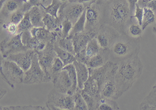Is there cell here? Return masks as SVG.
Returning a JSON list of instances; mask_svg holds the SVG:
<instances>
[{"instance_id": "b9f144b4", "label": "cell", "mask_w": 156, "mask_h": 110, "mask_svg": "<svg viewBox=\"0 0 156 110\" xmlns=\"http://www.w3.org/2000/svg\"><path fill=\"white\" fill-rule=\"evenodd\" d=\"M45 107L47 108L48 110H67L59 108H56L51 104H48V103H46Z\"/></svg>"}, {"instance_id": "cb8c5ba5", "label": "cell", "mask_w": 156, "mask_h": 110, "mask_svg": "<svg viewBox=\"0 0 156 110\" xmlns=\"http://www.w3.org/2000/svg\"><path fill=\"white\" fill-rule=\"evenodd\" d=\"M29 31L31 36L45 43L49 37V31L47 30L44 26L40 27H33Z\"/></svg>"}, {"instance_id": "ffe728a7", "label": "cell", "mask_w": 156, "mask_h": 110, "mask_svg": "<svg viewBox=\"0 0 156 110\" xmlns=\"http://www.w3.org/2000/svg\"><path fill=\"white\" fill-rule=\"evenodd\" d=\"M30 20L33 27H44L43 14L39 6L32 7L28 11Z\"/></svg>"}, {"instance_id": "603a6c76", "label": "cell", "mask_w": 156, "mask_h": 110, "mask_svg": "<svg viewBox=\"0 0 156 110\" xmlns=\"http://www.w3.org/2000/svg\"><path fill=\"white\" fill-rule=\"evenodd\" d=\"M119 105L115 100L100 98L97 102L96 110H119Z\"/></svg>"}, {"instance_id": "d590c367", "label": "cell", "mask_w": 156, "mask_h": 110, "mask_svg": "<svg viewBox=\"0 0 156 110\" xmlns=\"http://www.w3.org/2000/svg\"><path fill=\"white\" fill-rule=\"evenodd\" d=\"M62 26L63 38H66L69 36L73 27V24L69 20L66 19L62 22Z\"/></svg>"}, {"instance_id": "ee69618b", "label": "cell", "mask_w": 156, "mask_h": 110, "mask_svg": "<svg viewBox=\"0 0 156 110\" xmlns=\"http://www.w3.org/2000/svg\"><path fill=\"white\" fill-rule=\"evenodd\" d=\"M4 20L3 19H1L0 18V34H1V32H2V29H3V26L5 22Z\"/></svg>"}, {"instance_id": "8fae6325", "label": "cell", "mask_w": 156, "mask_h": 110, "mask_svg": "<svg viewBox=\"0 0 156 110\" xmlns=\"http://www.w3.org/2000/svg\"><path fill=\"white\" fill-rule=\"evenodd\" d=\"M35 53L34 50H27L9 55L5 59L13 61L25 72L31 67L33 57Z\"/></svg>"}, {"instance_id": "4316f807", "label": "cell", "mask_w": 156, "mask_h": 110, "mask_svg": "<svg viewBox=\"0 0 156 110\" xmlns=\"http://www.w3.org/2000/svg\"><path fill=\"white\" fill-rule=\"evenodd\" d=\"M40 6L43 7L46 13L57 19L58 18V12L61 6V2L59 0H53L52 2L47 6H45L43 4L41 5Z\"/></svg>"}, {"instance_id": "681fc988", "label": "cell", "mask_w": 156, "mask_h": 110, "mask_svg": "<svg viewBox=\"0 0 156 110\" xmlns=\"http://www.w3.org/2000/svg\"><path fill=\"white\" fill-rule=\"evenodd\" d=\"M52 1H53V0H46V3H48L49 5L51 2H52Z\"/></svg>"}, {"instance_id": "30bf717a", "label": "cell", "mask_w": 156, "mask_h": 110, "mask_svg": "<svg viewBox=\"0 0 156 110\" xmlns=\"http://www.w3.org/2000/svg\"><path fill=\"white\" fill-rule=\"evenodd\" d=\"M117 67L111 71L103 81L100 87V98H105L116 100L117 90L115 76Z\"/></svg>"}, {"instance_id": "8d00e7d4", "label": "cell", "mask_w": 156, "mask_h": 110, "mask_svg": "<svg viewBox=\"0 0 156 110\" xmlns=\"http://www.w3.org/2000/svg\"><path fill=\"white\" fill-rule=\"evenodd\" d=\"M3 27L10 36H14L18 34V25L12 22L5 23Z\"/></svg>"}, {"instance_id": "db71d44e", "label": "cell", "mask_w": 156, "mask_h": 110, "mask_svg": "<svg viewBox=\"0 0 156 110\" xmlns=\"http://www.w3.org/2000/svg\"><path fill=\"white\" fill-rule=\"evenodd\" d=\"M152 88L155 89H156V83L154 85V86H153V88Z\"/></svg>"}, {"instance_id": "44dd1931", "label": "cell", "mask_w": 156, "mask_h": 110, "mask_svg": "<svg viewBox=\"0 0 156 110\" xmlns=\"http://www.w3.org/2000/svg\"><path fill=\"white\" fill-rule=\"evenodd\" d=\"M54 50L57 57L62 60L65 66L69 64H73L76 59L75 55L60 48L57 43L54 45Z\"/></svg>"}, {"instance_id": "f5cc1de1", "label": "cell", "mask_w": 156, "mask_h": 110, "mask_svg": "<svg viewBox=\"0 0 156 110\" xmlns=\"http://www.w3.org/2000/svg\"><path fill=\"white\" fill-rule=\"evenodd\" d=\"M41 2L42 3H46V0H40Z\"/></svg>"}, {"instance_id": "680465c9", "label": "cell", "mask_w": 156, "mask_h": 110, "mask_svg": "<svg viewBox=\"0 0 156 110\" xmlns=\"http://www.w3.org/2000/svg\"><path fill=\"white\" fill-rule=\"evenodd\" d=\"M2 107L0 105V110H2Z\"/></svg>"}, {"instance_id": "7dc6e473", "label": "cell", "mask_w": 156, "mask_h": 110, "mask_svg": "<svg viewBox=\"0 0 156 110\" xmlns=\"http://www.w3.org/2000/svg\"><path fill=\"white\" fill-rule=\"evenodd\" d=\"M2 110H13V107H4Z\"/></svg>"}, {"instance_id": "83f0119b", "label": "cell", "mask_w": 156, "mask_h": 110, "mask_svg": "<svg viewBox=\"0 0 156 110\" xmlns=\"http://www.w3.org/2000/svg\"><path fill=\"white\" fill-rule=\"evenodd\" d=\"M57 44L60 48L75 56V48L72 37L68 36L66 38H62L59 40Z\"/></svg>"}, {"instance_id": "7402d4cb", "label": "cell", "mask_w": 156, "mask_h": 110, "mask_svg": "<svg viewBox=\"0 0 156 110\" xmlns=\"http://www.w3.org/2000/svg\"><path fill=\"white\" fill-rule=\"evenodd\" d=\"M101 48L99 46L96 37H93L90 40L85 48V63L88 59L98 54L101 51Z\"/></svg>"}, {"instance_id": "6f0895ef", "label": "cell", "mask_w": 156, "mask_h": 110, "mask_svg": "<svg viewBox=\"0 0 156 110\" xmlns=\"http://www.w3.org/2000/svg\"><path fill=\"white\" fill-rule=\"evenodd\" d=\"M24 1L25 2H29V0H24Z\"/></svg>"}, {"instance_id": "60d3db41", "label": "cell", "mask_w": 156, "mask_h": 110, "mask_svg": "<svg viewBox=\"0 0 156 110\" xmlns=\"http://www.w3.org/2000/svg\"><path fill=\"white\" fill-rule=\"evenodd\" d=\"M24 110H42V107L41 106H23Z\"/></svg>"}, {"instance_id": "9f6ffc18", "label": "cell", "mask_w": 156, "mask_h": 110, "mask_svg": "<svg viewBox=\"0 0 156 110\" xmlns=\"http://www.w3.org/2000/svg\"><path fill=\"white\" fill-rule=\"evenodd\" d=\"M103 1H105V0H98V2H103Z\"/></svg>"}, {"instance_id": "bcb514c9", "label": "cell", "mask_w": 156, "mask_h": 110, "mask_svg": "<svg viewBox=\"0 0 156 110\" xmlns=\"http://www.w3.org/2000/svg\"><path fill=\"white\" fill-rule=\"evenodd\" d=\"M92 0H78V2L79 3L83 4L85 3H88L91 1Z\"/></svg>"}, {"instance_id": "e0dca14e", "label": "cell", "mask_w": 156, "mask_h": 110, "mask_svg": "<svg viewBox=\"0 0 156 110\" xmlns=\"http://www.w3.org/2000/svg\"><path fill=\"white\" fill-rule=\"evenodd\" d=\"M85 8L83 4L74 3L69 5L65 9L66 19L69 20L74 24L81 16Z\"/></svg>"}, {"instance_id": "7a4b0ae2", "label": "cell", "mask_w": 156, "mask_h": 110, "mask_svg": "<svg viewBox=\"0 0 156 110\" xmlns=\"http://www.w3.org/2000/svg\"><path fill=\"white\" fill-rule=\"evenodd\" d=\"M103 15L107 23L120 34H126L127 27L133 22L127 0H109Z\"/></svg>"}, {"instance_id": "d6986e66", "label": "cell", "mask_w": 156, "mask_h": 110, "mask_svg": "<svg viewBox=\"0 0 156 110\" xmlns=\"http://www.w3.org/2000/svg\"><path fill=\"white\" fill-rule=\"evenodd\" d=\"M24 2V0H7L1 11V15L5 18H8L12 13L21 10Z\"/></svg>"}, {"instance_id": "3957f363", "label": "cell", "mask_w": 156, "mask_h": 110, "mask_svg": "<svg viewBox=\"0 0 156 110\" xmlns=\"http://www.w3.org/2000/svg\"><path fill=\"white\" fill-rule=\"evenodd\" d=\"M141 38H133L126 34H120L109 48V59L119 64L139 54Z\"/></svg>"}, {"instance_id": "7c38bea8", "label": "cell", "mask_w": 156, "mask_h": 110, "mask_svg": "<svg viewBox=\"0 0 156 110\" xmlns=\"http://www.w3.org/2000/svg\"><path fill=\"white\" fill-rule=\"evenodd\" d=\"M22 40L24 45L28 50H32L37 52H41L45 49L46 43L40 41L37 38H34L31 36L30 31L23 32L22 36Z\"/></svg>"}, {"instance_id": "f6af8a7d", "label": "cell", "mask_w": 156, "mask_h": 110, "mask_svg": "<svg viewBox=\"0 0 156 110\" xmlns=\"http://www.w3.org/2000/svg\"><path fill=\"white\" fill-rule=\"evenodd\" d=\"M7 0H0V12L2 10L3 7L5 3Z\"/></svg>"}, {"instance_id": "836d02e7", "label": "cell", "mask_w": 156, "mask_h": 110, "mask_svg": "<svg viewBox=\"0 0 156 110\" xmlns=\"http://www.w3.org/2000/svg\"><path fill=\"white\" fill-rule=\"evenodd\" d=\"M25 12L22 10H19L10 15L8 17V22H12L18 25L24 16Z\"/></svg>"}, {"instance_id": "9c48e42d", "label": "cell", "mask_w": 156, "mask_h": 110, "mask_svg": "<svg viewBox=\"0 0 156 110\" xmlns=\"http://www.w3.org/2000/svg\"><path fill=\"white\" fill-rule=\"evenodd\" d=\"M2 66L4 74L10 82L14 85L23 83L25 72L16 63L4 59Z\"/></svg>"}, {"instance_id": "4fadbf2b", "label": "cell", "mask_w": 156, "mask_h": 110, "mask_svg": "<svg viewBox=\"0 0 156 110\" xmlns=\"http://www.w3.org/2000/svg\"><path fill=\"white\" fill-rule=\"evenodd\" d=\"M100 12L97 5L92 4L85 8V29L90 30L95 27L100 20Z\"/></svg>"}, {"instance_id": "d6a6232c", "label": "cell", "mask_w": 156, "mask_h": 110, "mask_svg": "<svg viewBox=\"0 0 156 110\" xmlns=\"http://www.w3.org/2000/svg\"><path fill=\"white\" fill-rule=\"evenodd\" d=\"M44 26L48 31L56 29L57 27V18L46 14L43 17Z\"/></svg>"}, {"instance_id": "7bdbcfd3", "label": "cell", "mask_w": 156, "mask_h": 110, "mask_svg": "<svg viewBox=\"0 0 156 110\" xmlns=\"http://www.w3.org/2000/svg\"><path fill=\"white\" fill-rule=\"evenodd\" d=\"M6 93H7V91L0 87V100L5 95H6Z\"/></svg>"}, {"instance_id": "ba28073f", "label": "cell", "mask_w": 156, "mask_h": 110, "mask_svg": "<svg viewBox=\"0 0 156 110\" xmlns=\"http://www.w3.org/2000/svg\"><path fill=\"white\" fill-rule=\"evenodd\" d=\"M42 82H45V74L39 64L37 55L35 53L31 67L25 72L23 83L29 85Z\"/></svg>"}, {"instance_id": "c3c4849f", "label": "cell", "mask_w": 156, "mask_h": 110, "mask_svg": "<svg viewBox=\"0 0 156 110\" xmlns=\"http://www.w3.org/2000/svg\"><path fill=\"white\" fill-rule=\"evenodd\" d=\"M153 32H154V33L156 35V27L155 26L153 27Z\"/></svg>"}, {"instance_id": "f546056e", "label": "cell", "mask_w": 156, "mask_h": 110, "mask_svg": "<svg viewBox=\"0 0 156 110\" xmlns=\"http://www.w3.org/2000/svg\"><path fill=\"white\" fill-rule=\"evenodd\" d=\"M81 91L78 90L73 95L75 102L74 110H89L87 103L81 94Z\"/></svg>"}, {"instance_id": "9a60e30c", "label": "cell", "mask_w": 156, "mask_h": 110, "mask_svg": "<svg viewBox=\"0 0 156 110\" xmlns=\"http://www.w3.org/2000/svg\"><path fill=\"white\" fill-rule=\"evenodd\" d=\"M120 35L118 32L113 28L109 34L102 31L99 33L95 37L101 49H109L114 41Z\"/></svg>"}, {"instance_id": "e575fe53", "label": "cell", "mask_w": 156, "mask_h": 110, "mask_svg": "<svg viewBox=\"0 0 156 110\" xmlns=\"http://www.w3.org/2000/svg\"><path fill=\"white\" fill-rule=\"evenodd\" d=\"M142 102L148 104L149 106L156 108V89L152 88Z\"/></svg>"}, {"instance_id": "5bb4252c", "label": "cell", "mask_w": 156, "mask_h": 110, "mask_svg": "<svg viewBox=\"0 0 156 110\" xmlns=\"http://www.w3.org/2000/svg\"><path fill=\"white\" fill-rule=\"evenodd\" d=\"M73 64L76 69L78 88L80 90H82L89 77V68L86 64L76 59Z\"/></svg>"}, {"instance_id": "ac0fdd59", "label": "cell", "mask_w": 156, "mask_h": 110, "mask_svg": "<svg viewBox=\"0 0 156 110\" xmlns=\"http://www.w3.org/2000/svg\"><path fill=\"white\" fill-rule=\"evenodd\" d=\"M81 91L96 100L98 101L100 99V86L98 82L96 80L90 76Z\"/></svg>"}, {"instance_id": "2e32d148", "label": "cell", "mask_w": 156, "mask_h": 110, "mask_svg": "<svg viewBox=\"0 0 156 110\" xmlns=\"http://www.w3.org/2000/svg\"><path fill=\"white\" fill-rule=\"evenodd\" d=\"M109 49H101L100 53L86 61L88 68L94 69L103 66L109 61Z\"/></svg>"}, {"instance_id": "91938a15", "label": "cell", "mask_w": 156, "mask_h": 110, "mask_svg": "<svg viewBox=\"0 0 156 110\" xmlns=\"http://www.w3.org/2000/svg\"><path fill=\"white\" fill-rule=\"evenodd\" d=\"M155 27H156V22H155Z\"/></svg>"}, {"instance_id": "4dcf8cb0", "label": "cell", "mask_w": 156, "mask_h": 110, "mask_svg": "<svg viewBox=\"0 0 156 110\" xmlns=\"http://www.w3.org/2000/svg\"><path fill=\"white\" fill-rule=\"evenodd\" d=\"M64 67L65 65L62 60L58 57H56L54 59L51 68V81H53L57 77Z\"/></svg>"}, {"instance_id": "484cf974", "label": "cell", "mask_w": 156, "mask_h": 110, "mask_svg": "<svg viewBox=\"0 0 156 110\" xmlns=\"http://www.w3.org/2000/svg\"><path fill=\"white\" fill-rule=\"evenodd\" d=\"M85 22H86V18H85V9L81 16L74 24V25L73 26L72 30L69 34V36L72 37L73 36L77 34L83 32L85 30Z\"/></svg>"}, {"instance_id": "8992f818", "label": "cell", "mask_w": 156, "mask_h": 110, "mask_svg": "<svg viewBox=\"0 0 156 110\" xmlns=\"http://www.w3.org/2000/svg\"><path fill=\"white\" fill-rule=\"evenodd\" d=\"M46 102L63 109L74 110L75 107L73 96L61 93L54 88L48 93Z\"/></svg>"}, {"instance_id": "277c9868", "label": "cell", "mask_w": 156, "mask_h": 110, "mask_svg": "<svg viewBox=\"0 0 156 110\" xmlns=\"http://www.w3.org/2000/svg\"><path fill=\"white\" fill-rule=\"evenodd\" d=\"M54 88L61 93L73 96L79 90L76 69L73 64L65 66L52 81Z\"/></svg>"}, {"instance_id": "ab89813d", "label": "cell", "mask_w": 156, "mask_h": 110, "mask_svg": "<svg viewBox=\"0 0 156 110\" xmlns=\"http://www.w3.org/2000/svg\"><path fill=\"white\" fill-rule=\"evenodd\" d=\"M139 0H127L129 7H130V11L132 16L133 15L134 13L136 5L139 2Z\"/></svg>"}, {"instance_id": "f1b7e54d", "label": "cell", "mask_w": 156, "mask_h": 110, "mask_svg": "<svg viewBox=\"0 0 156 110\" xmlns=\"http://www.w3.org/2000/svg\"><path fill=\"white\" fill-rule=\"evenodd\" d=\"M143 32L141 26L133 22L126 29V35L133 38H141Z\"/></svg>"}, {"instance_id": "11a10c76", "label": "cell", "mask_w": 156, "mask_h": 110, "mask_svg": "<svg viewBox=\"0 0 156 110\" xmlns=\"http://www.w3.org/2000/svg\"><path fill=\"white\" fill-rule=\"evenodd\" d=\"M59 1L62 2H66L67 1H68V0H59Z\"/></svg>"}, {"instance_id": "6da1fadb", "label": "cell", "mask_w": 156, "mask_h": 110, "mask_svg": "<svg viewBox=\"0 0 156 110\" xmlns=\"http://www.w3.org/2000/svg\"><path fill=\"white\" fill-rule=\"evenodd\" d=\"M144 66L138 55L118 64L115 76L116 86V99L132 88L141 77Z\"/></svg>"}, {"instance_id": "816d5d0a", "label": "cell", "mask_w": 156, "mask_h": 110, "mask_svg": "<svg viewBox=\"0 0 156 110\" xmlns=\"http://www.w3.org/2000/svg\"><path fill=\"white\" fill-rule=\"evenodd\" d=\"M42 110H48L46 107H42Z\"/></svg>"}, {"instance_id": "52a82bcc", "label": "cell", "mask_w": 156, "mask_h": 110, "mask_svg": "<svg viewBox=\"0 0 156 110\" xmlns=\"http://www.w3.org/2000/svg\"><path fill=\"white\" fill-rule=\"evenodd\" d=\"M38 57L39 64L44 71L45 82L51 81V72L54 59L57 57L54 50V45L49 44L45 49L41 52L36 53Z\"/></svg>"}, {"instance_id": "f907efd6", "label": "cell", "mask_w": 156, "mask_h": 110, "mask_svg": "<svg viewBox=\"0 0 156 110\" xmlns=\"http://www.w3.org/2000/svg\"><path fill=\"white\" fill-rule=\"evenodd\" d=\"M68 1H69L70 3L75 2H76V1L78 2V0H68Z\"/></svg>"}, {"instance_id": "74e56055", "label": "cell", "mask_w": 156, "mask_h": 110, "mask_svg": "<svg viewBox=\"0 0 156 110\" xmlns=\"http://www.w3.org/2000/svg\"><path fill=\"white\" fill-rule=\"evenodd\" d=\"M143 15H144V8L140 7L137 3L136 5L135 9L133 15L132 16V19L136 18L137 20V23L140 26H142L143 21Z\"/></svg>"}, {"instance_id": "f35d334b", "label": "cell", "mask_w": 156, "mask_h": 110, "mask_svg": "<svg viewBox=\"0 0 156 110\" xmlns=\"http://www.w3.org/2000/svg\"><path fill=\"white\" fill-rule=\"evenodd\" d=\"M137 4L142 8L146 7L151 9L156 15V0H152L146 3H143L139 1Z\"/></svg>"}, {"instance_id": "5b68a950", "label": "cell", "mask_w": 156, "mask_h": 110, "mask_svg": "<svg viewBox=\"0 0 156 110\" xmlns=\"http://www.w3.org/2000/svg\"><path fill=\"white\" fill-rule=\"evenodd\" d=\"M23 33L6 37L0 43V52L5 59L9 55L28 50L22 40Z\"/></svg>"}, {"instance_id": "d4e9b609", "label": "cell", "mask_w": 156, "mask_h": 110, "mask_svg": "<svg viewBox=\"0 0 156 110\" xmlns=\"http://www.w3.org/2000/svg\"><path fill=\"white\" fill-rule=\"evenodd\" d=\"M156 15L154 12L148 8H144V15L142 21V30L144 31L146 28L150 25L155 23Z\"/></svg>"}, {"instance_id": "1f68e13d", "label": "cell", "mask_w": 156, "mask_h": 110, "mask_svg": "<svg viewBox=\"0 0 156 110\" xmlns=\"http://www.w3.org/2000/svg\"><path fill=\"white\" fill-rule=\"evenodd\" d=\"M18 33H23L25 31H30L33 26L31 22L28 12L25 14L23 18L18 25Z\"/></svg>"}]
</instances>
